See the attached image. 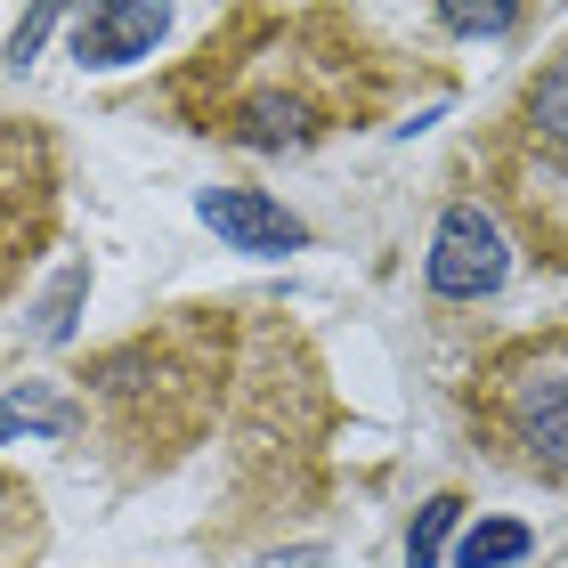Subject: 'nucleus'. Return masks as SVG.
Segmentation results:
<instances>
[{
	"mask_svg": "<svg viewBox=\"0 0 568 568\" xmlns=\"http://www.w3.org/2000/svg\"><path fill=\"white\" fill-rule=\"evenodd\" d=\"M390 49H366V24L342 9H236L171 82L187 131L227 146H308L382 106Z\"/></svg>",
	"mask_w": 568,
	"mask_h": 568,
	"instance_id": "1",
	"label": "nucleus"
},
{
	"mask_svg": "<svg viewBox=\"0 0 568 568\" xmlns=\"http://www.w3.org/2000/svg\"><path fill=\"white\" fill-rule=\"evenodd\" d=\"M479 203L545 268H568V41L479 139Z\"/></svg>",
	"mask_w": 568,
	"mask_h": 568,
	"instance_id": "2",
	"label": "nucleus"
},
{
	"mask_svg": "<svg viewBox=\"0 0 568 568\" xmlns=\"http://www.w3.org/2000/svg\"><path fill=\"white\" fill-rule=\"evenodd\" d=\"M463 423L496 471L568 496V325L511 333L504 349H487L463 390Z\"/></svg>",
	"mask_w": 568,
	"mask_h": 568,
	"instance_id": "3",
	"label": "nucleus"
},
{
	"mask_svg": "<svg viewBox=\"0 0 568 568\" xmlns=\"http://www.w3.org/2000/svg\"><path fill=\"white\" fill-rule=\"evenodd\" d=\"M58 212H65L58 139L24 114H0V301L33 276V261L58 236Z\"/></svg>",
	"mask_w": 568,
	"mask_h": 568,
	"instance_id": "4",
	"label": "nucleus"
},
{
	"mask_svg": "<svg viewBox=\"0 0 568 568\" xmlns=\"http://www.w3.org/2000/svg\"><path fill=\"white\" fill-rule=\"evenodd\" d=\"M511 276V244H504V227L487 203H447V220H438V236H430V293L438 301H487L496 284Z\"/></svg>",
	"mask_w": 568,
	"mask_h": 568,
	"instance_id": "5",
	"label": "nucleus"
},
{
	"mask_svg": "<svg viewBox=\"0 0 568 568\" xmlns=\"http://www.w3.org/2000/svg\"><path fill=\"white\" fill-rule=\"evenodd\" d=\"M195 212H203V227H212L220 244L261 252V261H276V252H301V244H308V227L284 212L276 195H261V187H203V195H195Z\"/></svg>",
	"mask_w": 568,
	"mask_h": 568,
	"instance_id": "6",
	"label": "nucleus"
},
{
	"mask_svg": "<svg viewBox=\"0 0 568 568\" xmlns=\"http://www.w3.org/2000/svg\"><path fill=\"white\" fill-rule=\"evenodd\" d=\"M163 33H171V9H146V0H98V9L73 17V58H82V65H131V58H154Z\"/></svg>",
	"mask_w": 568,
	"mask_h": 568,
	"instance_id": "7",
	"label": "nucleus"
},
{
	"mask_svg": "<svg viewBox=\"0 0 568 568\" xmlns=\"http://www.w3.org/2000/svg\"><path fill=\"white\" fill-rule=\"evenodd\" d=\"M41 560H49V511L33 479L0 471V568H41Z\"/></svg>",
	"mask_w": 568,
	"mask_h": 568,
	"instance_id": "8",
	"label": "nucleus"
},
{
	"mask_svg": "<svg viewBox=\"0 0 568 568\" xmlns=\"http://www.w3.org/2000/svg\"><path fill=\"white\" fill-rule=\"evenodd\" d=\"M9 430H49V438H65V430H82V406H73L58 382H33V390H9L0 398V438Z\"/></svg>",
	"mask_w": 568,
	"mask_h": 568,
	"instance_id": "9",
	"label": "nucleus"
},
{
	"mask_svg": "<svg viewBox=\"0 0 568 568\" xmlns=\"http://www.w3.org/2000/svg\"><path fill=\"white\" fill-rule=\"evenodd\" d=\"M504 560H528V528L520 520H487L455 545V568H504Z\"/></svg>",
	"mask_w": 568,
	"mask_h": 568,
	"instance_id": "10",
	"label": "nucleus"
},
{
	"mask_svg": "<svg viewBox=\"0 0 568 568\" xmlns=\"http://www.w3.org/2000/svg\"><path fill=\"white\" fill-rule=\"evenodd\" d=\"M455 496H438V504H423V520H415V536H406V560H415V568H430L438 560V545H447V528H455Z\"/></svg>",
	"mask_w": 568,
	"mask_h": 568,
	"instance_id": "11",
	"label": "nucleus"
},
{
	"mask_svg": "<svg viewBox=\"0 0 568 568\" xmlns=\"http://www.w3.org/2000/svg\"><path fill=\"white\" fill-rule=\"evenodd\" d=\"M82 284H90V268H65V284L49 293V308H41V333H49V342H65V325H73V301H82Z\"/></svg>",
	"mask_w": 568,
	"mask_h": 568,
	"instance_id": "12",
	"label": "nucleus"
},
{
	"mask_svg": "<svg viewBox=\"0 0 568 568\" xmlns=\"http://www.w3.org/2000/svg\"><path fill=\"white\" fill-rule=\"evenodd\" d=\"M438 24H447V33H511L520 9H438Z\"/></svg>",
	"mask_w": 568,
	"mask_h": 568,
	"instance_id": "13",
	"label": "nucleus"
}]
</instances>
